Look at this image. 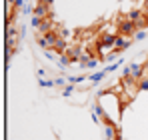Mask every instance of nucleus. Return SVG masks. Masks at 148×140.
I'll list each match as a JSON object with an SVG mask.
<instances>
[{"instance_id": "7", "label": "nucleus", "mask_w": 148, "mask_h": 140, "mask_svg": "<svg viewBox=\"0 0 148 140\" xmlns=\"http://www.w3.org/2000/svg\"><path fill=\"white\" fill-rule=\"evenodd\" d=\"M40 86H44V88H52V86H56V84H54V80H40Z\"/></svg>"}, {"instance_id": "1", "label": "nucleus", "mask_w": 148, "mask_h": 140, "mask_svg": "<svg viewBox=\"0 0 148 140\" xmlns=\"http://www.w3.org/2000/svg\"><path fill=\"white\" fill-rule=\"evenodd\" d=\"M32 16H36V18H40V20H46L52 16V12H50V6L48 4H44V2H40V4H36L34 6V12H32Z\"/></svg>"}, {"instance_id": "12", "label": "nucleus", "mask_w": 148, "mask_h": 140, "mask_svg": "<svg viewBox=\"0 0 148 140\" xmlns=\"http://www.w3.org/2000/svg\"><path fill=\"white\" fill-rule=\"evenodd\" d=\"M54 84H56V86H64V78H56Z\"/></svg>"}, {"instance_id": "9", "label": "nucleus", "mask_w": 148, "mask_h": 140, "mask_svg": "<svg viewBox=\"0 0 148 140\" xmlns=\"http://www.w3.org/2000/svg\"><path fill=\"white\" fill-rule=\"evenodd\" d=\"M40 24H42V20H40V18H36V16H32V26H34L36 30H40Z\"/></svg>"}, {"instance_id": "6", "label": "nucleus", "mask_w": 148, "mask_h": 140, "mask_svg": "<svg viewBox=\"0 0 148 140\" xmlns=\"http://www.w3.org/2000/svg\"><path fill=\"white\" fill-rule=\"evenodd\" d=\"M144 38H146V28H144V30H136L134 40H144Z\"/></svg>"}, {"instance_id": "4", "label": "nucleus", "mask_w": 148, "mask_h": 140, "mask_svg": "<svg viewBox=\"0 0 148 140\" xmlns=\"http://www.w3.org/2000/svg\"><path fill=\"white\" fill-rule=\"evenodd\" d=\"M82 68H96L98 66V58H90L88 62H84V64H80Z\"/></svg>"}, {"instance_id": "3", "label": "nucleus", "mask_w": 148, "mask_h": 140, "mask_svg": "<svg viewBox=\"0 0 148 140\" xmlns=\"http://www.w3.org/2000/svg\"><path fill=\"white\" fill-rule=\"evenodd\" d=\"M106 74H108L106 70H100V72H96V74H92V76L88 78V82H90V84H98L100 80H104V76H106Z\"/></svg>"}, {"instance_id": "2", "label": "nucleus", "mask_w": 148, "mask_h": 140, "mask_svg": "<svg viewBox=\"0 0 148 140\" xmlns=\"http://www.w3.org/2000/svg\"><path fill=\"white\" fill-rule=\"evenodd\" d=\"M132 40H134V38H130V36H122V34H118L116 40H114V50H116V52L126 50V48L132 44Z\"/></svg>"}, {"instance_id": "5", "label": "nucleus", "mask_w": 148, "mask_h": 140, "mask_svg": "<svg viewBox=\"0 0 148 140\" xmlns=\"http://www.w3.org/2000/svg\"><path fill=\"white\" fill-rule=\"evenodd\" d=\"M58 64H60V68H66V66L70 64V58H68L66 54H62V56L58 58Z\"/></svg>"}, {"instance_id": "11", "label": "nucleus", "mask_w": 148, "mask_h": 140, "mask_svg": "<svg viewBox=\"0 0 148 140\" xmlns=\"http://www.w3.org/2000/svg\"><path fill=\"white\" fill-rule=\"evenodd\" d=\"M72 90H74V86H66V88H64V96H70Z\"/></svg>"}, {"instance_id": "8", "label": "nucleus", "mask_w": 148, "mask_h": 140, "mask_svg": "<svg viewBox=\"0 0 148 140\" xmlns=\"http://www.w3.org/2000/svg\"><path fill=\"white\" fill-rule=\"evenodd\" d=\"M138 86H140V90H148V78H142V80H138Z\"/></svg>"}, {"instance_id": "10", "label": "nucleus", "mask_w": 148, "mask_h": 140, "mask_svg": "<svg viewBox=\"0 0 148 140\" xmlns=\"http://www.w3.org/2000/svg\"><path fill=\"white\" fill-rule=\"evenodd\" d=\"M82 80H84V76H72V78H70V82H72V84H76V82H82Z\"/></svg>"}]
</instances>
